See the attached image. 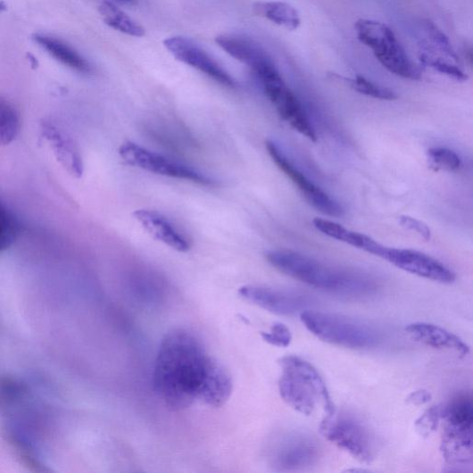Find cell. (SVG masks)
<instances>
[{
	"label": "cell",
	"mask_w": 473,
	"mask_h": 473,
	"mask_svg": "<svg viewBox=\"0 0 473 473\" xmlns=\"http://www.w3.org/2000/svg\"><path fill=\"white\" fill-rule=\"evenodd\" d=\"M99 12L104 23L116 31L136 37H142L145 35V29L140 24L111 3L102 4L99 7Z\"/></svg>",
	"instance_id": "cell-23"
},
{
	"label": "cell",
	"mask_w": 473,
	"mask_h": 473,
	"mask_svg": "<svg viewBox=\"0 0 473 473\" xmlns=\"http://www.w3.org/2000/svg\"><path fill=\"white\" fill-rule=\"evenodd\" d=\"M43 133L61 164L71 175L81 177L84 170L82 157L74 142L64 131L52 123L44 124Z\"/></svg>",
	"instance_id": "cell-18"
},
{
	"label": "cell",
	"mask_w": 473,
	"mask_h": 473,
	"mask_svg": "<svg viewBox=\"0 0 473 473\" xmlns=\"http://www.w3.org/2000/svg\"><path fill=\"white\" fill-rule=\"evenodd\" d=\"M319 442L302 432H288L279 436L269 453L270 466L278 471H299L310 469L321 458Z\"/></svg>",
	"instance_id": "cell-7"
},
{
	"label": "cell",
	"mask_w": 473,
	"mask_h": 473,
	"mask_svg": "<svg viewBox=\"0 0 473 473\" xmlns=\"http://www.w3.org/2000/svg\"><path fill=\"white\" fill-rule=\"evenodd\" d=\"M265 93L281 118L290 124L301 135L312 142H317L318 137L309 121L303 107L295 95L288 88L282 77L262 83Z\"/></svg>",
	"instance_id": "cell-13"
},
{
	"label": "cell",
	"mask_w": 473,
	"mask_h": 473,
	"mask_svg": "<svg viewBox=\"0 0 473 473\" xmlns=\"http://www.w3.org/2000/svg\"><path fill=\"white\" fill-rule=\"evenodd\" d=\"M382 259L408 273L442 284H452L456 279L442 262L417 251L386 247Z\"/></svg>",
	"instance_id": "cell-11"
},
{
	"label": "cell",
	"mask_w": 473,
	"mask_h": 473,
	"mask_svg": "<svg viewBox=\"0 0 473 473\" xmlns=\"http://www.w3.org/2000/svg\"><path fill=\"white\" fill-rule=\"evenodd\" d=\"M419 60L423 65L433 69L440 74L448 76L457 82H466L469 80L468 74L457 63L451 61L431 57L420 54V52Z\"/></svg>",
	"instance_id": "cell-28"
},
{
	"label": "cell",
	"mask_w": 473,
	"mask_h": 473,
	"mask_svg": "<svg viewBox=\"0 0 473 473\" xmlns=\"http://www.w3.org/2000/svg\"><path fill=\"white\" fill-rule=\"evenodd\" d=\"M261 335L267 344L278 348L290 346L293 340L291 330L282 323L274 324L270 332H262Z\"/></svg>",
	"instance_id": "cell-32"
},
{
	"label": "cell",
	"mask_w": 473,
	"mask_h": 473,
	"mask_svg": "<svg viewBox=\"0 0 473 473\" xmlns=\"http://www.w3.org/2000/svg\"><path fill=\"white\" fill-rule=\"evenodd\" d=\"M400 223L403 228L416 232L418 235L422 236L425 241L429 242L431 240V229L423 221L418 220L409 216H402L400 218Z\"/></svg>",
	"instance_id": "cell-33"
},
{
	"label": "cell",
	"mask_w": 473,
	"mask_h": 473,
	"mask_svg": "<svg viewBox=\"0 0 473 473\" xmlns=\"http://www.w3.org/2000/svg\"><path fill=\"white\" fill-rule=\"evenodd\" d=\"M119 154L128 165L157 175L190 180L201 186L214 187L213 178L186 165L172 162L167 157L152 152L133 142H126L119 148Z\"/></svg>",
	"instance_id": "cell-8"
},
{
	"label": "cell",
	"mask_w": 473,
	"mask_h": 473,
	"mask_svg": "<svg viewBox=\"0 0 473 473\" xmlns=\"http://www.w3.org/2000/svg\"><path fill=\"white\" fill-rule=\"evenodd\" d=\"M11 441L20 457L26 464H28L29 467L35 468L38 471L46 470L43 463L37 456L33 446L28 440L15 432H12L11 434Z\"/></svg>",
	"instance_id": "cell-31"
},
{
	"label": "cell",
	"mask_w": 473,
	"mask_h": 473,
	"mask_svg": "<svg viewBox=\"0 0 473 473\" xmlns=\"http://www.w3.org/2000/svg\"><path fill=\"white\" fill-rule=\"evenodd\" d=\"M254 13L286 30H297L302 19L298 10L291 4L282 2L256 3L253 5Z\"/></svg>",
	"instance_id": "cell-22"
},
{
	"label": "cell",
	"mask_w": 473,
	"mask_h": 473,
	"mask_svg": "<svg viewBox=\"0 0 473 473\" xmlns=\"http://www.w3.org/2000/svg\"><path fill=\"white\" fill-rule=\"evenodd\" d=\"M266 145L272 161L287 178L293 180L310 204L321 213L330 217L338 218L344 215L343 206L330 198L319 187L314 186L310 179L287 160V157L274 142L269 140Z\"/></svg>",
	"instance_id": "cell-10"
},
{
	"label": "cell",
	"mask_w": 473,
	"mask_h": 473,
	"mask_svg": "<svg viewBox=\"0 0 473 473\" xmlns=\"http://www.w3.org/2000/svg\"><path fill=\"white\" fill-rule=\"evenodd\" d=\"M423 30L426 40L422 42L420 54L431 57L444 59L454 63L460 62V58L448 37L438 29V26L430 20L423 22Z\"/></svg>",
	"instance_id": "cell-21"
},
{
	"label": "cell",
	"mask_w": 473,
	"mask_h": 473,
	"mask_svg": "<svg viewBox=\"0 0 473 473\" xmlns=\"http://www.w3.org/2000/svg\"><path fill=\"white\" fill-rule=\"evenodd\" d=\"M164 46L178 62L202 71L224 87H235L231 76L192 40L174 37L166 39Z\"/></svg>",
	"instance_id": "cell-14"
},
{
	"label": "cell",
	"mask_w": 473,
	"mask_h": 473,
	"mask_svg": "<svg viewBox=\"0 0 473 473\" xmlns=\"http://www.w3.org/2000/svg\"><path fill=\"white\" fill-rule=\"evenodd\" d=\"M312 223L315 228L332 239L345 243L380 258L384 254L386 246L376 242L369 236L352 231L333 221L319 218L314 219Z\"/></svg>",
	"instance_id": "cell-19"
},
{
	"label": "cell",
	"mask_w": 473,
	"mask_h": 473,
	"mask_svg": "<svg viewBox=\"0 0 473 473\" xmlns=\"http://www.w3.org/2000/svg\"><path fill=\"white\" fill-rule=\"evenodd\" d=\"M281 376L278 390L282 400L301 414L310 416L321 405L326 415L333 413L334 403L328 386L312 364L297 356L278 361Z\"/></svg>",
	"instance_id": "cell-3"
},
{
	"label": "cell",
	"mask_w": 473,
	"mask_h": 473,
	"mask_svg": "<svg viewBox=\"0 0 473 473\" xmlns=\"http://www.w3.org/2000/svg\"><path fill=\"white\" fill-rule=\"evenodd\" d=\"M119 2H121L124 4H134L136 0H119Z\"/></svg>",
	"instance_id": "cell-36"
},
{
	"label": "cell",
	"mask_w": 473,
	"mask_h": 473,
	"mask_svg": "<svg viewBox=\"0 0 473 473\" xmlns=\"http://www.w3.org/2000/svg\"><path fill=\"white\" fill-rule=\"evenodd\" d=\"M21 120L12 104L0 96V145L12 144L20 133Z\"/></svg>",
	"instance_id": "cell-25"
},
{
	"label": "cell",
	"mask_w": 473,
	"mask_h": 473,
	"mask_svg": "<svg viewBox=\"0 0 473 473\" xmlns=\"http://www.w3.org/2000/svg\"><path fill=\"white\" fill-rule=\"evenodd\" d=\"M405 332L416 343L434 349L453 352L461 357L467 356L470 352L457 335L433 324H410L405 328Z\"/></svg>",
	"instance_id": "cell-15"
},
{
	"label": "cell",
	"mask_w": 473,
	"mask_h": 473,
	"mask_svg": "<svg viewBox=\"0 0 473 473\" xmlns=\"http://www.w3.org/2000/svg\"><path fill=\"white\" fill-rule=\"evenodd\" d=\"M300 318L310 333L336 346L367 350L378 347L382 341L374 327L343 315L304 310Z\"/></svg>",
	"instance_id": "cell-4"
},
{
	"label": "cell",
	"mask_w": 473,
	"mask_h": 473,
	"mask_svg": "<svg viewBox=\"0 0 473 473\" xmlns=\"http://www.w3.org/2000/svg\"><path fill=\"white\" fill-rule=\"evenodd\" d=\"M239 294L247 302L281 317H294L311 303L305 295L262 286H244Z\"/></svg>",
	"instance_id": "cell-12"
},
{
	"label": "cell",
	"mask_w": 473,
	"mask_h": 473,
	"mask_svg": "<svg viewBox=\"0 0 473 473\" xmlns=\"http://www.w3.org/2000/svg\"><path fill=\"white\" fill-rule=\"evenodd\" d=\"M442 419L445 426L473 427V403L469 394H463L442 408Z\"/></svg>",
	"instance_id": "cell-24"
},
{
	"label": "cell",
	"mask_w": 473,
	"mask_h": 473,
	"mask_svg": "<svg viewBox=\"0 0 473 473\" xmlns=\"http://www.w3.org/2000/svg\"><path fill=\"white\" fill-rule=\"evenodd\" d=\"M33 39L51 57H54L68 68L84 74L92 72L90 63L62 40L43 34L34 35Z\"/></svg>",
	"instance_id": "cell-20"
},
{
	"label": "cell",
	"mask_w": 473,
	"mask_h": 473,
	"mask_svg": "<svg viewBox=\"0 0 473 473\" xmlns=\"http://www.w3.org/2000/svg\"><path fill=\"white\" fill-rule=\"evenodd\" d=\"M441 419L442 408L432 406L415 420V430L420 437L428 438L437 430Z\"/></svg>",
	"instance_id": "cell-30"
},
{
	"label": "cell",
	"mask_w": 473,
	"mask_h": 473,
	"mask_svg": "<svg viewBox=\"0 0 473 473\" xmlns=\"http://www.w3.org/2000/svg\"><path fill=\"white\" fill-rule=\"evenodd\" d=\"M134 217L154 240L179 253H187L190 250L187 240L161 213L153 210L139 209L134 212Z\"/></svg>",
	"instance_id": "cell-17"
},
{
	"label": "cell",
	"mask_w": 473,
	"mask_h": 473,
	"mask_svg": "<svg viewBox=\"0 0 473 473\" xmlns=\"http://www.w3.org/2000/svg\"><path fill=\"white\" fill-rule=\"evenodd\" d=\"M441 453L446 464L459 468L471 466L473 460V427H457L444 425Z\"/></svg>",
	"instance_id": "cell-16"
},
{
	"label": "cell",
	"mask_w": 473,
	"mask_h": 473,
	"mask_svg": "<svg viewBox=\"0 0 473 473\" xmlns=\"http://www.w3.org/2000/svg\"><path fill=\"white\" fill-rule=\"evenodd\" d=\"M216 43L235 60L248 66L265 83L280 75L275 62L264 48L253 40L236 36H220Z\"/></svg>",
	"instance_id": "cell-9"
},
{
	"label": "cell",
	"mask_w": 473,
	"mask_h": 473,
	"mask_svg": "<svg viewBox=\"0 0 473 473\" xmlns=\"http://www.w3.org/2000/svg\"><path fill=\"white\" fill-rule=\"evenodd\" d=\"M321 434L337 448L358 461L369 464L374 459V444L369 433L354 417L336 414L325 416L320 425Z\"/></svg>",
	"instance_id": "cell-6"
},
{
	"label": "cell",
	"mask_w": 473,
	"mask_h": 473,
	"mask_svg": "<svg viewBox=\"0 0 473 473\" xmlns=\"http://www.w3.org/2000/svg\"><path fill=\"white\" fill-rule=\"evenodd\" d=\"M153 386L155 395L172 411L196 403L220 408L229 400L233 383L226 368L210 355L202 341L186 329H173L162 341Z\"/></svg>",
	"instance_id": "cell-1"
},
{
	"label": "cell",
	"mask_w": 473,
	"mask_h": 473,
	"mask_svg": "<svg viewBox=\"0 0 473 473\" xmlns=\"http://www.w3.org/2000/svg\"><path fill=\"white\" fill-rule=\"evenodd\" d=\"M430 164L438 170L456 171L461 166L460 156L448 148H431L428 150Z\"/></svg>",
	"instance_id": "cell-29"
},
{
	"label": "cell",
	"mask_w": 473,
	"mask_h": 473,
	"mask_svg": "<svg viewBox=\"0 0 473 473\" xmlns=\"http://www.w3.org/2000/svg\"><path fill=\"white\" fill-rule=\"evenodd\" d=\"M359 41L371 49L379 63L394 75L419 80V69L412 63L406 51L388 25L369 19H360L354 24Z\"/></svg>",
	"instance_id": "cell-5"
},
{
	"label": "cell",
	"mask_w": 473,
	"mask_h": 473,
	"mask_svg": "<svg viewBox=\"0 0 473 473\" xmlns=\"http://www.w3.org/2000/svg\"><path fill=\"white\" fill-rule=\"evenodd\" d=\"M266 257L279 272L324 292L361 297L376 290V283L369 276L329 266L297 252L275 250L269 252Z\"/></svg>",
	"instance_id": "cell-2"
},
{
	"label": "cell",
	"mask_w": 473,
	"mask_h": 473,
	"mask_svg": "<svg viewBox=\"0 0 473 473\" xmlns=\"http://www.w3.org/2000/svg\"><path fill=\"white\" fill-rule=\"evenodd\" d=\"M432 400V394L426 389H419L411 392L407 397L406 402L412 406H423L429 403Z\"/></svg>",
	"instance_id": "cell-34"
},
{
	"label": "cell",
	"mask_w": 473,
	"mask_h": 473,
	"mask_svg": "<svg viewBox=\"0 0 473 473\" xmlns=\"http://www.w3.org/2000/svg\"><path fill=\"white\" fill-rule=\"evenodd\" d=\"M20 225L12 210L0 201V253L7 251L15 243Z\"/></svg>",
	"instance_id": "cell-26"
},
{
	"label": "cell",
	"mask_w": 473,
	"mask_h": 473,
	"mask_svg": "<svg viewBox=\"0 0 473 473\" xmlns=\"http://www.w3.org/2000/svg\"><path fill=\"white\" fill-rule=\"evenodd\" d=\"M7 10L6 4L3 2V0H0V13Z\"/></svg>",
	"instance_id": "cell-35"
},
{
	"label": "cell",
	"mask_w": 473,
	"mask_h": 473,
	"mask_svg": "<svg viewBox=\"0 0 473 473\" xmlns=\"http://www.w3.org/2000/svg\"><path fill=\"white\" fill-rule=\"evenodd\" d=\"M345 81H347L353 90L367 96L386 101L396 100L398 98L395 92L367 80L366 78L361 75H357L353 79H345Z\"/></svg>",
	"instance_id": "cell-27"
}]
</instances>
